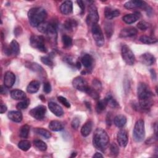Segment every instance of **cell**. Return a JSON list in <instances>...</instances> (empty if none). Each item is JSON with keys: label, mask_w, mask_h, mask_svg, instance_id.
Listing matches in <instances>:
<instances>
[{"label": "cell", "mask_w": 158, "mask_h": 158, "mask_svg": "<svg viewBox=\"0 0 158 158\" xmlns=\"http://www.w3.org/2000/svg\"><path fill=\"white\" fill-rule=\"evenodd\" d=\"M18 147L23 151H28L31 147V143L28 140H21L18 143Z\"/></svg>", "instance_id": "e575fe53"}, {"label": "cell", "mask_w": 158, "mask_h": 158, "mask_svg": "<svg viewBox=\"0 0 158 158\" xmlns=\"http://www.w3.org/2000/svg\"><path fill=\"white\" fill-rule=\"evenodd\" d=\"M75 65H76V67H77L78 69H80V68H81V63H80V62L77 61V62H76V64H75Z\"/></svg>", "instance_id": "6f0895ef"}, {"label": "cell", "mask_w": 158, "mask_h": 158, "mask_svg": "<svg viewBox=\"0 0 158 158\" xmlns=\"http://www.w3.org/2000/svg\"><path fill=\"white\" fill-rule=\"evenodd\" d=\"M9 47L10 48L12 54H13L14 56H17L19 54L20 46H19V44L18 42L16 40H13L10 42Z\"/></svg>", "instance_id": "f546056e"}, {"label": "cell", "mask_w": 158, "mask_h": 158, "mask_svg": "<svg viewBox=\"0 0 158 158\" xmlns=\"http://www.w3.org/2000/svg\"><path fill=\"white\" fill-rule=\"evenodd\" d=\"M49 128L54 131H60L64 128L63 123L58 120H52L49 123Z\"/></svg>", "instance_id": "4316f807"}, {"label": "cell", "mask_w": 158, "mask_h": 158, "mask_svg": "<svg viewBox=\"0 0 158 158\" xmlns=\"http://www.w3.org/2000/svg\"><path fill=\"white\" fill-rule=\"evenodd\" d=\"M10 96L12 99L15 100H21L26 98L27 96L24 91L20 89H14L10 91Z\"/></svg>", "instance_id": "603a6c76"}, {"label": "cell", "mask_w": 158, "mask_h": 158, "mask_svg": "<svg viewBox=\"0 0 158 158\" xmlns=\"http://www.w3.org/2000/svg\"><path fill=\"white\" fill-rule=\"evenodd\" d=\"M139 41L144 43V44H154L157 43V40L155 37L150 36H146V35H142L139 37Z\"/></svg>", "instance_id": "83f0119b"}, {"label": "cell", "mask_w": 158, "mask_h": 158, "mask_svg": "<svg viewBox=\"0 0 158 158\" xmlns=\"http://www.w3.org/2000/svg\"><path fill=\"white\" fill-rule=\"evenodd\" d=\"M86 93L89 95L94 99H98L99 98V94L98 91L95 90L94 88L89 87L88 90L86 91Z\"/></svg>", "instance_id": "60d3db41"}, {"label": "cell", "mask_w": 158, "mask_h": 158, "mask_svg": "<svg viewBox=\"0 0 158 158\" xmlns=\"http://www.w3.org/2000/svg\"><path fill=\"white\" fill-rule=\"evenodd\" d=\"M120 12L118 9H113L110 7H106L104 10V15L106 19L110 20L120 15Z\"/></svg>", "instance_id": "ffe728a7"}, {"label": "cell", "mask_w": 158, "mask_h": 158, "mask_svg": "<svg viewBox=\"0 0 158 158\" xmlns=\"http://www.w3.org/2000/svg\"><path fill=\"white\" fill-rule=\"evenodd\" d=\"M38 29L39 31L46 34L51 40L54 41L56 40L57 30L55 23L44 22L38 25Z\"/></svg>", "instance_id": "277c9868"}, {"label": "cell", "mask_w": 158, "mask_h": 158, "mask_svg": "<svg viewBox=\"0 0 158 158\" xmlns=\"http://www.w3.org/2000/svg\"><path fill=\"white\" fill-rule=\"evenodd\" d=\"M93 157H103V155H102L101 153L99 152H96L93 156Z\"/></svg>", "instance_id": "11a10c76"}, {"label": "cell", "mask_w": 158, "mask_h": 158, "mask_svg": "<svg viewBox=\"0 0 158 158\" xmlns=\"http://www.w3.org/2000/svg\"><path fill=\"white\" fill-rule=\"evenodd\" d=\"M35 131L37 134L41 135V136L44 137L46 139H49L51 137V132L43 128H37L35 129Z\"/></svg>", "instance_id": "1f68e13d"}, {"label": "cell", "mask_w": 158, "mask_h": 158, "mask_svg": "<svg viewBox=\"0 0 158 158\" xmlns=\"http://www.w3.org/2000/svg\"><path fill=\"white\" fill-rule=\"evenodd\" d=\"M93 143L96 149L101 151L106 150L109 143V137L107 132L102 128H97L93 134Z\"/></svg>", "instance_id": "7a4b0ae2"}, {"label": "cell", "mask_w": 158, "mask_h": 158, "mask_svg": "<svg viewBox=\"0 0 158 158\" xmlns=\"http://www.w3.org/2000/svg\"><path fill=\"white\" fill-rule=\"evenodd\" d=\"M29 104H30V100L28 98H25L22 101L19 102L17 104L16 108L19 110H23L27 109Z\"/></svg>", "instance_id": "f35d334b"}, {"label": "cell", "mask_w": 158, "mask_h": 158, "mask_svg": "<svg viewBox=\"0 0 158 158\" xmlns=\"http://www.w3.org/2000/svg\"><path fill=\"white\" fill-rule=\"evenodd\" d=\"M92 84H93V88H94L95 90L98 91H100L101 89V88H102L101 83L98 79H94L92 81Z\"/></svg>", "instance_id": "ee69618b"}, {"label": "cell", "mask_w": 158, "mask_h": 158, "mask_svg": "<svg viewBox=\"0 0 158 158\" xmlns=\"http://www.w3.org/2000/svg\"><path fill=\"white\" fill-rule=\"evenodd\" d=\"M141 17V14L138 12H135L132 14H129L124 15L122 17V20L124 22L128 24H131L135 23Z\"/></svg>", "instance_id": "9a60e30c"}, {"label": "cell", "mask_w": 158, "mask_h": 158, "mask_svg": "<svg viewBox=\"0 0 158 158\" xmlns=\"http://www.w3.org/2000/svg\"><path fill=\"white\" fill-rule=\"evenodd\" d=\"M15 81V74L10 72L7 71L5 73L4 78V85L6 88L12 87Z\"/></svg>", "instance_id": "5bb4252c"}, {"label": "cell", "mask_w": 158, "mask_h": 158, "mask_svg": "<svg viewBox=\"0 0 158 158\" xmlns=\"http://www.w3.org/2000/svg\"><path fill=\"white\" fill-rule=\"evenodd\" d=\"M92 128H93V122L91 120H89L88 122H86L81 127V133L82 135L83 136L86 137L87 136H88L91 130H92Z\"/></svg>", "instance_id": "cb8c5ba5"}, {"label": "cell", "mask_w": 158, "mask_h": 158, "mask_svg": "<svg viewBox=\"0 0 158 158\" xmlns=\"http://www.w3.org/2000/svg\"><path fill=\"white\" fill-rule=\"evenodd\" d=\"M110 152L112 155L117 156L119 153V148L117 144L115 143H112L110 146Z\"/></svg>", "instance_id": "b9f144b4"}, {"label": "cell", "mask_w": 158, "mask_h": 158, "mask_svg": "<svg viewBox=\"0 0 158 158\" xmlns=\"http://www.w3.org/2000/svg\"><path fill=\"white\" fill-rule=\"evenodd\" d=\"M7 117L10 120L17 123L20 122L22 120L23 118L22 113L18 110H12L9 112Z\"/></svg>", "instance_id": "44dd1931"}, {"label": "cell", "mask_w": 158, "mask_h": 158, "mask_svg": "<svg viewBox=\"0 0 158 158\" xmlns=\"http://www.w3.org/2000/svg\"><path fill=\"white\" fill-rule=\"evenodd\" d=\"M75 156H76V152H73V154L71 156V157H75Z\"/></svg>", "instance_id": "91938a15"}, {"label": "cell", "mask_w": 158, "mask_h": 158, "mask_svg": "<svg viewBox=\"0 0 158 158\" xmlns=\"http://www.w3.org/2000/svg\"><path fill=\"white\" fill-rule=\"evenodd\" d=\"M80 123V119L78 118H74L71 122V125L73 129L76 130L79 127Z\"/></svg>", "instance_id": "7dc6e473"}, {"label": "cell", "mask_w": 158, "mask_h": 158, "mask_svg": "<svg viewBox=\"0 0 158 158\" xmlns=\"http://www.w3.org/2000/svg\"><path fill=\"white\" fill-rule=\"evenodd\" d=\"M113 120L115 125L118 128L123 127L127 123V118L122 114L116 115Z\"/></svg>", "instance_id": "d4e9b609"}, {"label": "cell", "mask_w": 158, "mask_h": 158, "mask_svg": "<svg viewBox=\"0 0 158 158\" xmlns=\"http://www.w3.org/2000/svg\"><path fill=\"white\" fill-rule=\"evenodd\" d=\"M43 91L46 93H49L51 91V85L49 82L46 81L43 85Z\"/></svg>", "instance_id": "c3c4849f"}, {"label": "cell", "mask_w": 158, "mask_h": 158, "mask_svg": "<svg viewBox=\"0 0 158 158\" xmlns=\"http://www.w3.org/2000/svg\"><path fill=\"white\" fill-rule=\"evenodd\" d=\"M113 120H114V118L113 119L112 118L111 113L110 112H108L107 114V116H106V123H107V125L108 126L111 125Z\"/></svg>", "instance_id": "681fc988"}, {"label": "cell", "mask_w": 158, "mask_h": 158, "mask_svg": "<svg viewBox=\"0 0 158 158\" xmlns=\"http://www.w3.org/2000/svg\"><path fill=\"white\" fill-rule=\"evenodd\" d=\"M41 61L45 65H48V66H52L53 65V62L52 60L47 56H43L41 57Z\"/></svg>", "instance_id": "7bdbcfd3"}, {"label": "cell", "mask_w": 158, "mask_h": 158, "mask_svg": "<svg viewBox=\"0 0 158 158\" xmlns=\"http://www.w3.org/2000/svg\"><path fill=\"white\" fill-rule=\"evenodd\" d=\"M5 86H2V85H1V89H0V92H1V94H4L5 93H6V89H5Z\"/></svg>", "instance_id": "9f6ffc18"}, {"label": "cell", "mask_w": 158, "mask_h": 158, "mask_svg": "<svg viewBox=\"0 0 158 158\" xmlns=\"http://www.w3.org/2000/svg\"><path fill=\"white\" fill-rule=\"evenodd\" d=\"M107 106V100L105 98L104 99L99 100L96 106V110L98 114L101 113L102 111H104Z\"/></svg>", "instance_id": "f1b7e54d"}, {"label": "cell", "mask_w": 158, "mask_h": 158, "mask_svg": "<svg viewBox=\"0 0 158 158\" xmlns=\"http://www.w3.org/2000/svg\"><path fill=\"white\" fill-rule=\"evenodd\" d=\"M122 56L125 62L129 65L134 64L135 61V57L131 50V49L127 45H123L121 49Z\"/></svg>", "instance_id": "52a82bcc"}, {"label": "cell", "mask_w": 158, "mask_h": 158, "mask_svg": "<svg viewBox=\"0 0 158 158\" xmlns=\"http://www.w3.org/2000/svg\"><path fill=\"white\" fill-rule=\"evenodd\" d=\"M72 84L73 87L81 91H83L86 93V91L89 88V86L88 85L87 81L81 77H75L72 81Z\"/></svg>", "instance_id": "7c38bea8"}, {"label": "cell", "mask_w": 158, "mask_h": 158, "mask_svg": "<svg viewBox=\"0 0 158 158\" xmlns=\"http://www.w3.org/2000/svg\"><path fill=\"white\" fill-rule=\"evenodd\" d=\"M47 17L46 10L42 7H33L28 12V18L29 22L32 27H38L44 22Z\"/></svg>", "instance_id": "3957f363"}, {"label": "cell", "mask_w": 158, "mask_h": 158, "mask_svg": "<svg viewBox=\"0 0 158 158\" xmlns=\"http://www.w3.org/2000/svg\"><path fill=\"white\" fill-rule=\"evenodd\" d=\"M62 43H63L64 47H65V48H69V47L71 46L72 44V38L67 35H63L62 37Z\"/></svg>", "instance_id": "ab89813d"}, {"label": "cell", "mask_w": 158, "mask_h": 158, "mask_svg": "<svg viewBox=\"0 0 158 158\" xmlns=\"http://www.w3.org/2000/svg\"><path fill=\"white\" fill-rule=\"evenodd\" d=\"M150 72H151V78L152 79V80H156V73L155 72L154 70L153 69H151L150 70Z\"/></svg>", "instance_id": "db71d44e"}, {"label": "cell", "mask_w": 158, "mask_h": 158, "mask_svg": "<svg viewBox=\"0 0 158 158\" xmlns=\"http://www.w3.org/2000/svg\"><path fill=\"white\" fill-rule=\"evenodd\" d=\"M85 104L87 106V107H88V109H91V104H90V103L89 102H85Z\"/></svg>", "instance_id": "680465c9"}, {"label": "cell", "mask_w": 158, "mask_h": 158, "mask_svg": "<svg viewBox=\"0 0 158 158\" xmlns=\"http://www.w3.org/2000/svg\"><path fill=\"white\" fill-rule=\"evenodd\" d=\"M91 32L96 45L101 47L104 44V38L102 31L98 23H94L91 26Z\"/></svg>", "instance_id": "8992f818"}, {"label": "cell", "mask_w": 158, "mask_h": 158, "mask_svg": "<svg viewBox=\"0 0 158 158\" xmlns=\"http://www.w3.org/2000/svg\"><path fill=\"white\" fill-rule=\"evenodd\" d=\"M99 20V14L97 7L94 4H90L88 6V15L86 18V22L88 25L97 23Z\"/></svg>", "instance_id": "9c48e42d"}, {"label": "cell", "mask_w": 158, "mask_h": 158, "mask_svg": "<svg viewBox=\"0 0 158 158\" xmlns=\"http://www.w3.org/2000/svg\"><path fill=\"white\" fill-rule=\"evenodd\" d=\"M77 2L78 3V6H79V7H80V9H81V14H83V13L85 12V4H84L83 1H81V0H78V1H77Z\"/></svg>", "instance_id": "f907efd6"}, {"label": "cell", "mask_w": 158, "mask_h": 158, "mask_svg": "<svg viewBox=\"0 0 158 158\" xmlns=\"http://www.w3.org/2000/svg\"><path fill=\"white\" fill-rule=\"evenodd\" d=\"M22 33V28L19 27H16L15 29H14V33L16 36H18V35H20Z\"/></svg>", "instance_id": "f5cc1de1"}, {"label": "cell", "mask_w": 158, "mask_h": 158, "mask_svg": "<svg viewBox=\"0 0 158 158\" xmlns=\"http://www.w3.org/2000/svg\"><path fill=\"white\" fill-rule=\"evenodd\" d=\"M117 142L118 144L122 148L126 147L128 143V140L127 131L125 130H119L117 135Z\"/></svg>", "instance_id": "4fadbf2b"}, {"label": "cell", "mask_w": 158, "mask_h": 158, "mask_svg": "<svg viewBox=\"0 0 158 158\" xmlns=\"http://www.w3.org/2000/svg\"><path fill=\"white\" fill-rule=\"evenodd\" d=\"M46 112V108L43 105H40L31 109L29 112L30 115L36 120H41L44 118Z\"/></svg>", "instance_id": "8fae6325"}, {"label": "cell", "mask_w": 158, "mask_h": 158, "mask_svg": "<svg viewBox=\"0 0 158 158\" xmlns=\"http://www.w3.org/2000/svg\"><path fill=\"white\" fill-rule=\"evenodd\" d=\"M33 144L37 149L41 151H44L47 149L46 144L40 139H35L33 141Z\"/></svg>", "instance_id": "d6a6232c"}, {"label": "cell", "mask_w": 158, "mask_h": 158, "mask_svg": "<svg viewBox=\"0 0 158 158\" xmlns=\"http://www.w3.org/2000/svg\"><path fill=\"white\" fill-rule=\"evenodd\" d=\"M137 94L139 98V105L141 109H148L153 105V93L146 83H139L137 88Z\"/></svg>", "instance_id": "6da1fadb"}, {"label": "cell", "mask_w": 158, "mask_h": 158, "mask_svg": "<svg viewBox=\"0 0 158 158\" xmlns=\"http://www.w3.org/2000/svg\"><path fill=\"white\" fill-rule=\"evenodd\" d=\"M81 63L85 68L89 69L93 65V59L91 55L88 54H85L81 57Z\"/></svg>", "instance_id": "484cf974"}, {"label": "cell", "mask_w": 158, "mask_h": 158, "mask_svg": "<svg viewBox=\"0 0 158 158\" xmlns=\"http://www.w3.org/2000/svg\"><path fill=\"white\" fill-rule=\"evenodd\" d=\"M106 98L107 99V105H109L110 107H112V108H117L118 107V102L112 96L111 94H108Z\"/></svg>", "instance_id": "d590c367"}, {"label": "cell", "mask_w": 158, "mask_h": 158, "mask_svg": "<svg viewBox=\"0 0 158 158\" xmlns=\"http://www.w3.org/2000/svg\"><path fill=\"white\" fill-rule=\"evenodd\" d=\"M30 131V127L28 125H23L19 130V136L22 138H27Z\"/></svg>", "instance_id": "836d02e7"}, {"label": "cell", "mask_w": 158, "mask_h": 158, "mask_svg": "<svg viewBox=\"0 0 158 158\" xmlns=\"http://www.w3.org/2000/svg\"><path fill=\"white\" fill-rule=\"evenodd\" d=\"M7 106L5 104H3L2 103L1 104V107H0V112L1 114H3L7 110Z\"/></svg>", "instance_id": "816d5d0a"}, {"label": "cell", "mask_w": 158, "mask_h": 158, "mask_svg": "<svg viewBox=\"0 0 158 158\" xmlns=\"http://www.w3.org/2000/svg\"><path fill=\"white\" fill-rule=\"evenodd\" d=\"M140 60L143 64L146 65H151L154 64L156 61L155 57L152 54L149 52L143 54L140 56Z\"/></svg>", "instance_id": "ac0fdd59"}, {"label": "cell", "mask_w": 158, "mask_h": 158, "mask_svg": "<svg viewBox=\"0 0 158 158\" xmlns=\"http://www.w3.org/2000/svg\"><path fill=\"white\" fill-rule=\"evenodd\" d=\"M60 10L64 15H69L72 12L73 4L71 1H64L60 7Z\"/></svg>", "instance_id": "d6986e66"}, {"label": "cell", "mask_w": 158, "mask_h": 158, "mask_svg": "<svg viewBox=\"0 0 158 158\" xmlns=\"http://www.w3.org/2000/svg\"><path fill=\"white\" fill-rule=\"evenodd\" d=\"M26 67H28V69H30V70L34 71V72H40L41 71H43V68L41 67V66H40L39 64H38L37 63H35V62H28V64H27Z\"/></svg>", "instance_id": "8d00e7d4"}, {"label": "cell", "mask_w": 158, "mask_h": 158, "mask_svg": "<svg viewBox=\"0 0 158 158\" xmlns=\"http://www.w3.org/2000/svg\"><path fill=\"white\" fill-rule=\"evenodd\" d=\"M148 27H149L148 23H146V22H144V21H140V22H139L137 24V27H138L139 30H142V31H145V30H146L148 29Z\"/></svg>", "instance_id": "bcb514c9"}, {"label": "cell", "mask_w": 158, "mask_h": 158, "mask_svg": "<svg viewBox=\"0 0 158 158\" xmlns=\"http://www.w3.org/2000/svg\"><path fill=\"white\" fill-rule=\"evenodd\" d=\"M105 32L106 34V36L107 38H110L113 33L114 31V28H113V25L111 22H106L105 23Z\"/></svg>", "instance_id": "74e56055"}, {"label": "cell", "mask_w": 158, "mask_h": 158, "mask_svg": "<svg viewBox=\"0 0 158 158\" xmlns=\"http://www.w3.org/2000/svg\"><path fill=\"white\" fill-rule=\"evenodd\" d=\"M57 100L60 102L62 104H63L64 106H65L67 108H69L70 107V102L67 100V99L63 96H58L57 97Z\"/></svg>", "instance_id": "f6af8a7d"}, {"label": "cell", "mask_w": 158, "mask_h": 158, "mask_svg": "<svg viewBox=\"0 0 158 158\" xmlns=\"http://www.w3.org/2000/svg\"><path fill=\"white\" fill-rule=\"evenodd\" d=\"M31 46L38 49L39 51L46 52L47 51V49L44 44V38L42 36H37V35H32L30 40Z\"/></svg>", "instance_id": "ba28073f"}, {"label": "cell", "mask_w": 158, "mask_h": 158, "mask_svg": "<svg viewBox=\"0 0 158 158\" xmlns=\"http://www.w3.org/2000/svg\"><path fill=\"white\" fill-rule=\"evenodd\" d=\"M124 7L128 9L141 8L148 12V10L149 11L151 10V8L148 5V4L146 2L143 1H140V0H131V1H127V2L125 3Z\"/></svg>", "instance_id": "30bf717a"}, {"label": "cell", "mask_w": 158, "mask_h": 158, "mask_svg": "<svg viewBox=\"0 0 158 158\" xmlns=\"http://www.w3.org/2000/svg\"><path fill=\"white\" fill-rule=\"evenodd\" d=\"M78 25L76 20L73 19H67L64 23V28L67 30H71L73 28H75Z\"/></svg>", "instance_id": "4dcf8cb0"}, {"label": "cell", "mask_w": 158, "mask_h": 158, "mask_svg": "<svg viewBox=\"0 0 158 158\" xmlns=\"http://www.w3.org/2000/svg\"><path fill=\"white\" fill-rule=\"evenodd\" d=\"M138 33L137 30L134 27H126L123 28L119 34L120 38H127L135 36Z\"/></svg>", "instance_id": "e0dca14e"}, {"label": "cell", "mask_w": 158, "mask_h": 158, "mask_svg": "<svg viewBox=\"0 0 158 158\" xmlns=\"http://www.w3.org/2000/svg\"><path fill=\"white\" fill-rule=\"evenodd\" d=\"M133 136L134 139L137 142L142 141L145 136V129H144V122L143 120H138L134 127Z\"/></svg>", "instance_id": "5b68a950"}, {"label": "cell", "mask_w": 158, "mask_h": 158, "mask_svg": "<svg viewBox=\"0 0 158 158\" xmlns=\"http://www.w3.org/2000/svg\"><path fill=\"white\" fill-rule=\"evenodd\" d=\"M48 107L51 112L57 117H60L64 114L62 108L56 102H49L48 103Z\"/></svg>", "instance_id": "2e32d148"}, {"label": "cell", "mask_w": 158, "mask_h": 158, "mask_svg": "<svg viewBox=\"0 0 158 158\" xmlns=\"http://www.w3.org/2000/svg\"><path fill=\"white\" fill-rule=\"evenodd\" d=\"M40 87V83L38 80H33L29 83L27 87V91L28 93H36Z\"/></svg>", "instance_id": "7402d4cb"}]
</instances>
